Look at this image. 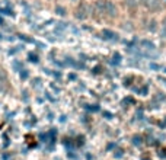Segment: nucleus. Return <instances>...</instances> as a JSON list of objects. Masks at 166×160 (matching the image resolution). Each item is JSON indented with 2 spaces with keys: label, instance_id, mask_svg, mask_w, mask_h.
Listing matches in <instances>:
<instances>
[{
  "label": "nucleus",
  "instance_id": "nucleus-2",
  "mask_svg": "<svg viewBox=\"0 0 166 160\" xmlns=\"http://www.w3.org/2000/svg\"><path fill=\"white\" fill-rule=\"evenodd\" d=\"M87 16V6L86 3H80V6L76 10V18L77 19H85Z\"/></svg>",
  "mask_w": 166,
  "mask_h": 160
},
{
  "label": "nucleus",
  "instance_id": "nucleus-3",
  "mask_svg": "<svg viewBox=\"0 0 166 160\" xmlns=\"http://www.w3.org/2000/svg\"><path fill=\"white\" fill-rule=\"evenodd\" d=\"M146 5L150 7L152 10H160V2L159 0H147L146 2Z\"/></svg>",
  "mask_w": 166,
  "mask_h": 160
},
{
  "label": "nucleus",
  "instance_id": "nucleus-1",
  "mask_svg": "<svg viewBox=\"0 0 166 160\" xmlns=\"http://www.w3.org/2000/svg\"><path fill=\"white\" fill-rule=\"evenodd\" d=\"M98 9L106 15H111V16H115V15H117V7H115V5L111 3V2H99V3H98Z\"/></svg>",
  "mask_w": 166,
  "mask_h": 160
},
{
  "label": "nucleus",
  "instance_id": "nucleus-7",
  "mask_svg": "<svg viewBox=\"0 0 166 160\" xmlns=\"http://www.w3.org/2000/svg\"><path fill=\"white\" fill-rule=\"evenodd\" d=\"M143 45H146V47L153 48V44H152V42H149V41H143Z\"/></svg>",
  "mask_w": 166,
  "mask_h": 160
},
{
  "label": "nucleus",
  "instance_id": "nucleus-6",
  "mask_svg": "<svg viewBox=\"0 0 166 160\" xmlns=\"http://www.w3.org/2000/svg\"><path fill=\"white\" fill-rule=\"evenodd\" d=\"M3 83H6V74L3 70H0V85H3Z\"/></svg>",
  "mask_w": 166,
  "mask_h": 160
},
{
  "label": "nucleus",
  "instance_id": "nucleus-5",
  "mask_svg": "<svg viewBox=\"0 0 166 160\" xmlns=\"http://www.w3.org/2000/svg\"><path fill=\"white\" fill-rule=\"evenodd\" d=\"M56 12H57L58 15H61V16H64V15H66V9H64V7H61V6H57V7H56Z\"/></svg>",
  "mask_w": 166,
  "mask_h": 160
},
{
  "label": "nucleus",
  "instance_id": "nucleus-4",
  "mask_svg": "<svg viewBox=\"0 0 166 160\" xmlns=\"http://www.w3.org/2000/svg\"><path fill=\"white\" fill-rule=\"evenodd\" d=\"M102 35H105L104 38H106V39H115V35L112 31H108V29H105V31H102Z\"/></svg>",
  "mask_w": 166,
  "mask_h": 160
}]
</instances>
